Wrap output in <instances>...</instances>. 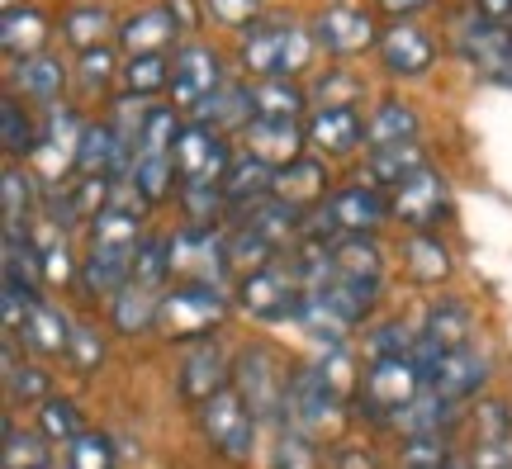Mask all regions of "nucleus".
I'll list each match as a JSON object with an SVG mask.
<instances>
[{"mask_svg":"<svg viewBox=\"0 0 512 469\" xmlns=\"http://www.w3.org/2000/svg\"><path fill=\"white\" fill-rule=\"evenodd\" d=\"M351 398L328 379V370L318 361H294L290 365V398H285V422L299 427V432L328 441L347 427ZM280 422V427H285Z\"/></svg>","mask_w":512,"mask_h":469,"instance_id":"obj_1","label":"nucleus"},{"mask_svg":"<svg viewBox=\"0 0 512 469\" xmlns=\"http://www.w3.org/2000/svg\"><path fill=\"white\" fill-rule=\"evenodd\" d=\"M233 389L247 398L261 427L285 422V398H290V365L271 342H242L233 351Z\"/></svg>","mask_w":512,"mask_h":469,"instance_id":"obj_2","label":"nucleus"},{"mask_svg":"<svg viewBox=\"0 0 512 469\" xmlns=\"http://www.w3.org/2000/svg\"><path fill=\"white\" fill-rule=\"evenodd\" d=\"M228 308H233V294L176 280V285L162 294V308H157V337L171 346H190V342H204V337H219Z\"/></svg>","mask_w":512,"mask_h":469,"instance_id":"obj_3","label":"nucleus"},{"mask_svg":"<svg viewBox=\"0 0 512 469\" xmlns=\"http://www.w3.org/2000/svg\"><path fill=\"white\" fill-rule=\"evenodd\" d=\"M313 48H318L313 34L290 24V19H256L252 29L242 34L238 57L256 81H266V76H299L309 67Z\"/></svg>","mask_w":512,"mask_h":469,"instance_id":"obj_4","label":"nucleus"},{"mask_svg":"<svg viewBox=\"0 0 512 469\" xmlns=\"http://www.w3.org/2000/svg\"><path fill=\"white\" fill-rule=\"evenodd\" d=\"M304 294H309V289L299 280V266L280 256L271 266L242 275L238 289H233V308L247 313L252 323H299Z\"/></svg>","mask_w":512,"mask_h":469,"instance_id":"obj_5","label":"nucleus"},{"mask_svg":"<svg viewBox=\"0 0 512 469\" xmlns=\"http://www.w3.org/2000/svg\"><path fill=\"white\" fill-rule=\"evenodd\" d=\"M166 247H171V280L209 285V289H223V294L238 289V275L228 266V233L223 228L185 223L176 233H166Z\"/></svg>","mask_w":512,"mask_h":469,"instance_id":"obj_6","label":"nucleus"},{"mask_svg":"<svg viewBox=\"0 0 512 469\" xmlns=\"http://www.w3.org/2000/svg\"><path fill=\"white\" fill-rule=\"evenodd\" d=\"M389 218H394V209H389V195H384L380 185L356 181V185L332 190V195L323 199L318 209H313L304 237H323V242H332V237H342V233H366V237H375V228H380V223H389Z\"/></svg>","mask_w":512,"mask_h":469,"instance_id":"obj_7","label":"nucleus"},{"mask_svg":"<svg viewBox=\"0 0 512 469\" xmlns=\"http://www.w3.org/2000/svg\"><path fill=\"white\" fill-rule=\"evenodd\" d=\"M195 417H200L204 441H209L223 460H233V465H247V460L256 455L261 432H266V427L256 422V413L247 408V398H242L233 384H228V389H219L209 403H200V408H195Z\"/></svg>","mask_w":512,"mask_h":469,"instance_id":"obj_8","label":"nucleus"},{"mask_svg":"<svg viewBox=\"0 0 512 469\" xmlns=\"http://www.w3.org/2000/svg\"><path fill=\"white\" fill-rule=\"evenodd\" d=\"M427 389L418 361L413 356H394V361H370L361 365V389H356V403L370 422H384L394 427V417L413 403V398Z\"/></svg>","mask_w":512,"mask_h":469,"instance_id":"obj_9","label":"nucleus"},{"mask_svg":"<svg viewBox=\"0 0 512 469\" xmlns=\"http://www.w3.org/2000/svg\"><path fill=\"white\" fill-rule=\"evenodd\" d=\"M313 43H318V53L337 57V62H351V57L370 53L380 34H375V19H370L366 5H356V0H328L318 19H313Z\"/></svg>","mask_w":512,"mask_h":469,"instance_id":"obj_10","label":"nucleus"},{"mask_svg":"<svg viewBox=\"0 0 512 469\" xmlns=\"http://www.w3.org/2000/svg\"><path fill=\"white\" fill-rule=\"evenodd\" d=\"M233 384V356L219 337H204V342H190L181 351V365H176V389L190 408H200L209 398Z\"/></svg>","mask_w":512,"mask_h":469,"instance_id":"obj_11","label":"nucleus"},{"mask_svg":"<svg viewBox=\"0 0 512 469\" xmlns=\"http://www.w3.org/2000/svg\"><path fill=\"white\" fill-rule=\"evenodd\" d=\"M86 128L91 124H86L72 105H53L43 114V138H38V147L29 152V162L38 166L43 181H62L67 171H76V147L86 138Z\"/></svg>","mask_w":512,"mask_h":469,"instance_id":"obj_12","label":"nucleus"},{"mask_svg":"<svg viewBox=\"0 0 512 469\" xmlns=\"http://www.w3.org/2000/svg\"><path fill=\"white\" fill-rule=\"evenodd\" d=\"M489 379H494V356H489V351H479V346L470 342V346H456V351H446V356H441V365L432 370V379H427V389L460 408V403L484 398Z\"/></svg>","mask_w":512,"mask_h":469,"instance_id":"obj_13","label":"nucleus"},{"mask_svg":"<svg viewBox=\"0 0 512 469\" xmlns=\"http://www.w3.org/2000/svg\"><path fill=\"white\" fill-rule=\"evenodd\" d=\"M389 209L413 233L437 228L441 218H446V209H451V185H446V176H441L437 166H422L418 176H408L399 190H389Z\"/></svg>","mask_w":512,"mask_h":469,"instance_id":"obj_14","label":"nucleus"},{"mask_svg":"<svg viewBox=\"0 0 512 469\" xmlns=\"http://www.w3.org/2000/svg\"><path fill=\"white\" fill-rule=\"evenodd\" d=\"M233 143H228V133L209 124H190L181 128V143H176V171H181V181H223L228 176V166H233Z\"/></svg>","mask_w":512,"mask_h":469,"instance_id":"obj_15","label":"nucleus"},{"mask_svg":"<svg viewBox=\"0 0 512 469\" xmlns=\"http://www.w3.org/2000/svg\"><path fill=\"white\" fill-rule=\"evenodd\" d=\"M456 48L470 57L489 81H508L512 86V29L508 24H489V19H479L475 10H470L456 29Z\"/></svg>","mask_w":512,"mask_h":469,"instance_id":"obj_16","label":"nucleus"},{"mask_svg":"<svg viewBox=\"0 0 512 469\" xmlns=\"http://www.w3.org/2000/svg\"><path fill=\"white\" fill-rule=\"evenodd\" d=\"M223 86V62L214 48L204 43H181L176 48V62H171V105H181L185 114L209 100V95Z\"/></svg>","mask_w":512,"mask_h":469,"instance_id":"obj_17","label":"nucleus"},{"mask_svg":"<svg viewBox=\"0 0 512 469\" xmlns=\"http://www.w3.org/2000/svg\"><path fill=\"white\" fill-rule=\"evenodd\" d=\"M375 53H380L389 76H422L437 62V38L427 34V29H418V24H408V19H394L380 34Z\"/></svg>","mask_w":512,"mask_h":469,"instance_id":"obj_18","label":"nucleus"},{"mask_svg":"<svg viewBox=\"0 0 512 469\" xmlns=\"http://www.w3.org/2000/svg\"><path fill=\"white\" fill-rule=\"evenodd\" d=\"M304 133H309L313 157H347V152H356V147L366 143V114H361L356 105H347V109H313L309 124H304Z\"/></svg>","mask_w":512,"mask_h":469,"instance_id":"obj_19","label":"nucleus"},{"mask_svg":"<svg viewBox=\"0 0 512 469\" xmlns=\"http://www.w3.org/2000/svg\"><path fill=\"white\" fill-rule=\"evenodd\" d=\"M181 34L176 15L166 5H143L119 24V48L124 57H152V53H171V43Z\"/></svg>","mask_w":512,"mask_h":469,"instance_id":"obj_20","label":"nucleus"},{"mask_svg":"<svg viewBox=\"0 0 512 469\" xmlns=\"http://www.w3.org/2000/svg\"><path fill=\"white\" fill-rule=\"evenodd\" d=\"M242 147L256 152L261 162H271L275 171L280 166H290L304 157V147H309V133L299 119H256L247 133H242Z\"/></svg>","mask_w":512,"mask_h":469,"instance_id":"obj_21","label":"nucleus"},{"mask_svg":"<svg viewBox=\"0 0 512 469\" xmlns=\"http://www.w3.org/2000/svg\"><path fill=\"white\" fill-rule=\"evenodd\" d=\"M15 337H24V346H29V356H34V361H67V346H72V318H67L57 304L38 299L34 313L24 318V327H19Z\"/></svg>","mask_w":512,"mask_h":469,"instance_id":"obj_22","label":"nucleus"},{"mask_svg":"<svg viewBox=\"0 0 512 469\" xmlns=\"http://www.w3.org/2000/svg\"><path fill=\"white\" fill-rule=\"evenodd\" d=\"M422 342L441 346V351H456V346L475 342V308L465 299H432L422 308V323H418Z\"/></svg>","mask_w":512,"mask_h":469,"instance_id":"obj_23","label":"nucleus"},{"mask_svg":"<svg viewBox=\"0 0 512 469\" xmlns=\"http://www.w3.org/2000/svg\"><path fill=\"white\" fill-rule=\"evenodd\" d=\"M91 252H114V256H133L138 247H143V209H133V204H119V199H110V209L105 214L91 218Z\"/></svg>","mask_w":512,"mask_h":469,"instance_id":"obj_24","label":"nucleus"},{"mask_svg":"<svg viewBox=\"0 0 512 469\" xmlns=\"http://www.w3.org/2000/svg\"><path fill=\"white\" fill-rule=\"evenodd\" d=\"M271 195L285 199V204H294V209H304V214H313V209L332 195V190H328V162L304 152L299 162H290V166H280V171H275V190H271Z\"/></svg>","mask_w":512,"mask_h":469,"instance_id":"obj_25","label":"nucleus"},{"mask_svg":"<svg viewBox=\"0 0 512 469\" xmlns=\"http://www.w3.org/2000/svg\"><path fill=\"white\" fill-rule=\"evenodd\" d=\"M190 119L195 124H209L219 128V133H247L256 124V105H252V86H238V81H223L219 91L200 100V105L190 109Z\"/></svg>","mask_w":512,"mask_h":469,"instance_id":"obj_26","label":"nucleus"},{"mask_svg":"<svg viewBox=\"0 0 512 469\" xmlns=\"http://www.w3.org/2000/svg\"><path fill=\"white\" fill-rule=\"evenodd\" d=\"M10 81H15V95H24V105L53 109L62 105V91H67V67L53 53H34V57H19Z\"/></svg>","mask_w":512,"mask_h":469,"instance_id":"obj_27","label":"nucleus"},{"mask_svg":"<svg viewBox=\"0 0 512 469\" xmlns=\"http://www.w3.org/2000/svg\"><path fill=\"white\" fill-rule=\"evenodd\" d=\"M418 133H422V114L408 105V100L389 95L380 105H370V114H366V147L370 152H375V147L418 143Z\"/></svg>","mask_w":512,"mask_h":469,"instance_id":"obj_28","label":"nucleus"},{"mask_svg":"<svg viewBox=\"0 0 512 469\" xmlns=\"http://www.w3.org/2000/svg\"><path fill=\"white\" fill-rule=\"evenodd\" d=\"M403 271L413 285H446L456 261L446 252V242L437 237V228H422V233H408L403 237Z\"/></svg>","mask_w":512,"mask_h":469,"instance_id":"obj_29","label":"nucleus"},{"mask_svg":"<svg viewBox=\"0 0 512 469\" xmlns=\"http://www.w3.org/2000/svg\"><path fill=\"white\" fill-rule=\"evenodd\" d=\"M157 308H162V289H147V285H138V280H128L110 299V327L119 337L157 332Z\"/></svg>","mask_w":512,"mask_h":469,"instance_id":"obj_30","label":"nucleus"},{"mask_svg":"<svg viewBox=\"0 0 512 469\" xmlns=\"http://www.w3.org/2000/svg\"><path fill=\"white\" fill-rule=\"evenodd\" d=\"M223 190H228V204L242 214V209H252V204H261V199H271L275 166L261 162L256 152H247V147H242L238 157H233V166H228V176H223Z\"/></svg>","mask_w":512,"mask_h":469,"instance_id":"obj_31","label":"nucleus"},{"mask_svg":"<svg viewBox=\"0 0 512 469\" xmlns=\"http://www.w3.org/2000/svg\"><path fill=\"white\" fill-rule=\"evenodd\" d=\"M48 34H53V24H48V15L38 10V5H15V10H0V48L15 57H34L43 53V43H48Z\"/></svg>","mask_w":512,"mask_h":469,"instance_id":"obj_32","label":"nucleus"},{"mask_svg":"<svg viewBox=\"0 0 512 469\" xmlns=\"http://www.w3.org/2000/svg\"><path fill=\"white\" fill-rule=\"evenodd\" d=\"M62 38H67V48H76V53L105 48L110 38H119V19H114L110 5H72L62 15Z\"/></svg>","mask_w":512,"mask_h":469,"instance_id":"obj_33","label":"nucleus"},{"mask_svg":"<svg viewBox=\"0 0 512 469\" xmlns=\"http://www.w3.org/2000/svg\"><path fill=\"white\" fill-rule=\"evenodd\" d=\"M427 162V152L418 143H399V147H375L366 157V181L380 185V190H399L408 176H418Z\"/></svg>","mask_w":512,"mask_h":469,"instance_id":"obj_34","label":"nucleus"},{"mask_svg":"<svg viewBox=\"0 0 512 469\" xmlns=\"http://www.w3.org/2000/svg\"><path fill=\"white\" fill-rule=\"evenodd\" d=\"M256 119H304V109L313 105L304 86H294V76H266L252 86Z\"/></svg>","mask_w":512,"mask_h":469,"instance_id":"obj_35","label":"nucleus"},{"mask_svg":"<svg viewBox=\"0 0 512 469\" xmlns=\"http://www.w3.org/2000/svg\"><path fill=\"white\" fill-rule=\"evenodd\" d=\"M133 256H138V252H133ZM133 256L86 252V261H81V289H86L91 299H105V304H110L114 294L133 280Z\"/></svg>","mask_w":512,"mask_h":469,"instance_id":"obj_36","label":"nucleus"},{"mask_svg":"<svg viewBox=\"0 0 512 469\" xmlns=\"http://www.w3.org/2000/svg\"><path fill=\"white\" fill-rule=\"evenodd\" d=\"M271 469H328V455H323V441L299 427H275L271 432Z\"/></svg>","mask_w":512,"mask_h":469,"instance_id":"obj_37","label":"nucleus"},{"mask_svg":"<svg viewBox=\"0 0 512 469\" xmlns=\"http://www.w3.org/2000/svg\"><path fill=\"white\" fill-rule=\"evenodd\" d=\"M280 247H275L266 233H256L252 223H238L233 233H228V266H233V275H252L261 271V266H271V261H280Z\"/></svg>","mask_w":512,"mask_h":469,"instance_id":"obj_38","label":"nucleus"},{"mask_svg":"<svg viewBox=\"0 0 512 469\" xmlns=\"http://www.w3.org/2000/svg\"><path fill=\"white\" fill-rule=\"evenodd\" d=\"M181 105H166V100H157V105L147 109L143 119V133H138V157H166V152H176V143H181Z\"/></svg>","mask_w":512,"mask_h":469,"instance_id":"obj_39","label":"nucleus"},{"mask_svg":"<svg viewBox=\"0 0 512 469\" xmlns=\"http://www.w3.org/2000/svg\"><path fill=\"white\" fill-rule=\"evenodd\" d=\"M228 190L223 181H181V214L195 228H219V218L228 214Z\"/></svg>","mask_w":512,"mask_h":469,"instance_id":"obj_40","label":"nucleus"},{"mask_svg":"<svg viewBox=\"0 0 512 469\" xmlns=\"http://www.w3.org/2000/svg\"><path fill=\"white\" fill-rule=\"evenodd\" d=\"M119 86H124V95H138V100H152V95L171 91V57H166V53H152V57H124Z\"/></svg>","mask_w":512,"mask_h":469,"instance_id":"obj_41","label":"nucleus"},{"mask_svg":"<svg viewBox=\"0 0 512 469\" xmlns=\"http://www.w3.org/2000/svg\"><path fill=\"white\" fill-rule=\"evenodd\" d=\"M328 247H332V266H337V275H384V252L375 247V237L342 233V237H332Z\"/></svg>","mask_w":512,"mask_h":469,"instance_id":"obj_42","label":"nucleus"},{"mask_svg":"<svg viewBox=\"0 0 512 469\" xmlns=\"http://www.w3.org/2000/svg\"><path fill=\"white\" fill-rule=\"evenodd\" d=\"M413 351H418V327H408L403 318H389V323H375L366 332L361 365H370V361H394V356H413Z\"/></svg>","mask_w":512,"mask_h":469,"instance_id":"obj_43","label":"nucleus"},{"mask_svg":"<svg viewBox=\"0 0 512 469\" xmlns=\"http://www.w3.org/2000/svg\"><path fill=\"white\" fill-rule=\"evenodd\" d=\"M53 441L38 427H19L15 417H5V469H48Z\"/></svg>","mask_w":512,"mask_h":469,"instance_id":"obj_44","label":"nucleus"},{"mask_svg":"<svg viewBox=\"0 0 512 469\" xmlns=\"http://www.w3.org/2000/svg\"><path fill=\"white\" fill-rule=\"evenodd\" d=\"M0 143H5V152L10 157H29L38 147V138H43V124H38L34 114H29V105H19V95H5V105H0Z\"/></svg>","mask_w":512,"mask_h":469,"instance_id":"obj_45","label":"nucleus"},{"mask_svg":"<svg viewBox=\"0 0 512 469\" xmlns=\"http://www.w3.org/2000/svg\"><path fill=\"white\" fill-rule=\"evenodd\" d=\"M5 394L15 408H43L53 398V375L43 370L38 361H24V365H5Z\"/></svg>","mask_w":512,"mask_h":469,"instance_id":"obj_46","label":"nucleus"},{"mask_svg":"<svg viewBox=\"0 0 512 469\" xmlns=\"http://www.w3.org/2000/svg\"><path fill=\"white\" fill-rule=\"evenodd\" d=\"M176 176H181V171H176V152H166V157H138L128 181L138 185V195H143L147 209H157V204H166Z\"/></svg>","mask_w":512,"mask_h":469,"instance_id":"obj_47","label":"nucleus"},{"mask_svg":"<svg viewBox=\"0 0 512 469\" xmlns=\"http://www.w3.org/2000/svg\"><path fill=\"white\" fill-rule=\"evenodd\" d=\"M38 432L48 436L53 446H72L81 432H91L86 427V417H81V408H76L72 398H62V394H53L43 408H38Z\"/></svg>","mask_w":512,"mask_h":469,"instance_id":"obj_48","label":"nucleus"},{"mask_svg":"<svg viewBox=\"0 0 512 469\" xmlns=\"http://www.w3.org/2000/svg\"><path fill=\"white\" fill-rule=\"evenodd\" d=\"M0 209H5V228H29V218H34V176L24 171V166H5V176H0Z\"/></svg>","mask_w":512,"mask_h":469,"instance_id":"obj_49","label":"nucleus"},{"mask_svg":"<svg viewBox=\"0 0 512 469\" xmlns=\"http://www.w3.org/2000/svg\"><path fill=\"white\" fill-rule=\"evenodd\" d=\"M119 72H124V62H119V53H114L110 43L76 53V81H81L86 95H105L110 86H119Z\"/></svg>","mask_w":512,"mask_h":469,"instance_id":"obj_50","label":"nucleus"},{"mask_svg":"<svg viewBox=\"0 0 512 469\" xmlns=\"http://www.w3.org/2000/svg\"><path fill=\"white\" fill-rule=\"evenodd\" d=\"M470 446H479V441H503V436H512V403L508 398H494L484 394L470 403Z\"/></svg>","mask_w":512,"mask_h":469,"instance_id":"obj_51","label":"nucleus"},{"mask_svg":"<svg viewBox=\"0 0 512 469\" xmlns=\"http://www.w3.org/2000/svg\"><path fill=\"white\" fill-rule=\"evenodd\" d=\"M361 91H366V86H361L347 67H328V72L309 86V100H313V109H347L361 100Z\"/></svg>","mask_w":512,"mask_h":469,"instance_id":"obj_52","label":"nucleus"},{"mask_svg":"<svg viewBox=\"0 0 512 469\" xmlns=\"http://www.w3.org/2000/svg\"><path fill=\"white\" fill-rule=\"evenodd\" d=\"M67 469H119V455H114V441L105 432H81L67 446Z\"/></svg>","mask_w":512,"mask_h":469,"instance_id":"obj_53","label":"nucleus"},{"mask_svg":"<svg viewBox=\"0 0 512 469\" xmlns=\"http://www.w3.org/2000/svg\"><path fill=\"white\" fill-rule=\"evenodd\" d=\"M67 365L76 375H95L105 365V337L91 323H72V346H67Z\"/></svg>","mask_w":512,"mask_h":469,"instance_id":"obj_54","label":"nucleus"},{"mask_svg":"<svg viewBox=\"0 0 512 469\" xmlns=\"http://www.w3.org/2000/svg\"><path fill=\"white\" fill-rule=\"evenodd\" d=\"M446 436H403L399 446V469H441L446 465Z\"/></svg>","mask_w":512,"mask_h":469,"instance_id":"obj_55","label":"nucleus"},{"mask_svg":"<svg viewBox=\"0 0 512 469\" xmlns=\"http://www.w3.org/2000/svg\"><path fill=\"white\" fill-rule=\"evenodd\" d=\"M328 469H384V465L366 441H337L328 451Z\"/></svg>","mask_w":512,"mask_h":469,"instance_id":"obj_56","label":"nucleus"},{"mask_svg":"<svg viewBox=\"0 0 512 469\" xmlns=\"http://www.w3.org/2000/svg\"><path fill=\"white\" fill-rule=\"evenodd\" d=\"M204 15L214 24L242 29V24H256V0H204Z\"/></svg>","mask_w":512,"mask_h":469,"instance_id":"obj_57","label":"nucleus"},{"mask_svg":"<svg viewBox=\"0 0 512 469\" xmlns=\"http://www.w3.org/2000/svg\"><path fill=\"white\" fill-rule=\"evenodd\" d=\"M470 465H475V469H512V436L470 446Z\"/></svg>","mask_w":512,"mask_h":469,"instance_id":"obj_58","label":"nucleus"},{"mask_svg":"<svg viewBox=\"0 0 512 469\" xmlns=\"http://www.w3.org/2000/svg\"><path fill=\"white\" fill-rule=\"evenodd\" d=\"M475 15L489 24H508L512 29V0H475Z\"/></svg>","mask_w":512,"mask_h":469,"instance_id":"obj_59","label":"nucleus"},{"mask_svg":"<svg viewBox=\"0 0 512 469\" xmlns=\"http://www.w3.org/2000/svg\"><path fill=\"white\" fill-rule=\"evenodd\" d=\"M166 10L176 15V24H181V29H195V24H200V10H195V0H166Z\"/></svg>","mask_w":512,"mask_h":469,"instance_id":"obj_60","label":"nucleus"},{"mask_svg":"<svg viewBox=\"0 0 512 469\" xmlns=\"http://www.w3.org/2000/svg\"><path fill=\"white\" fill-rule=\"evenodd\" d=\"M380 5H384V10H389L394 19H408V15H418L427 0H380Z\"/></svg>","mask_w":512,"mask_h":469,"instance_id":"obj_61","label":"nucleus"},{"mask_svg":"<svg viewBox=\"0 0 512 469\" xmlns=\"http://www.w3.org/2000/svg\"><path fill=\"white\" fill-rule=\"evenodd\" d=\"M441 469H475V465H470V455L451 451V455H446V465H441Z\"/></svg>","mask_w":512,"mask_h":469,"instance_id":"obj_62","label":"nucleus"},{"mask_svg":"<svg viewBox=\"0 0 512 469\" xmlns=\"http://www.w3.org/2000/svg\"><path fill=\"white\" fill-rule=\"evenodd\" d=\"M0 5H5V10H15V5H24V0H0Z\"/></svg>","mask_w":512,"mask_h":469,"instance_id":"obj_63","label":"nucleus"}]
</instances>
